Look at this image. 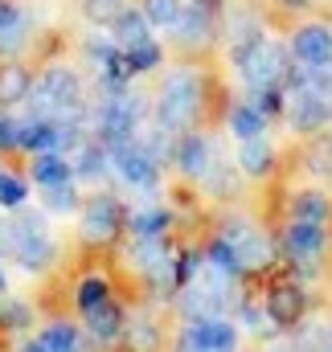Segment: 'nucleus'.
I'll return each mask as SVG.
<instances>
[{
    "instance_id": "0eeeda50",
    "label": "nucleus",
    "mask_w": 332,
    "mask_h": 352,
    "mask_svg": "<svg viewBox=\"0 0 332 352\" xmlns=\"http://www.w3.org/2000/svg\"><path fill=\"white\" fill-rule=\"evenodd\" d=\"M218 238L230 246V254L238 258L242 274H250V270H262V266L275 258L271 238H267L254 221H247V217H230V221L222 226V234H218Z\"/></svg>"
},
{
    "instance_id": "1a4fd4ad",
    "label": "nucleus",
    "mask_w": 332,
    "mask_h": 352,
    "mask_svg": "<svg viewBox=\"0 0 332 352\" xmlns=\"http://www.w3.org/2000/svg\"><path fill=\"white\" fill-rule=\"evenodd\" d=\"M123 226H127V213H123L119 197H111V192H94V197H86L83 209H79V230H83V238L90 242V246L111 242Z\"/></svg>"
},
{
    "instance_id": "393cba45",
    "label": "nucleus",
    "mask_w": 332,
    "mask_h": 352,
    "mask_svg": "<svg viewBox=\"0 0 332 352\" xmlns=\"http://www.w3.org/2000/svg\"><path fill=\"white\" fill-rule=\"evenodd\" d=\"M123 58H127V70L140 78V74H152V70H160V66H165V45H160V37H148V41L127 45V50H123Z\"/></svg>"
},
{
    "instance_id": "f3484780",
    "label": "nucleus",
    "mask_w": 332,
    "mask_h": 352,
    "mask_svg": "<svg viewBox=\"0 0 332 352\" xmlns=\"http://www.w3.org/2000/svg\"><path fill=\"white\" fill-rule=\"evenodd\" d=\"M29 180L37 188L66 184V180H74V164L66 152H37V156H29Z\"/></svg>"
},
{
    "instance_id": "aec40b11",
    "label": "nucleus",
    "mask_w": 332,
    "mask_h": 352,
    "mask_svg": "<svg viewBox=\"0 0 332 352\" xmlns=\"http://www.w3.org/2000/svg\"><path fill=\"white\" fill-rule=\"evenodd\" d=\"M107 29H111V37H115L123 50H127V45H136V41H148V37H156V29H152V21L144 16V8H140V4L123 8V12H119L111 25H107Z\"/></svg>"
},
{
    "instance_id": "a211bd4d",
    "label": "nucleus",
    "mask_w": 332,
    "mask_h": 352,
    "mask_svg": "<svg viewBox=\"0 0 332 352\" xmlns=\"http://www.w3.org/2000/svg\"><path fill=\"white\" fill-rule=\"evenodd\" d=\"M238 173L242 176H267L275 168V144L267 135H254V140H238V156H234Z\"/></svg>"
},
{
    "instance_id": "5701e85b",
    "label": "nucleus",
    "mask_w": 332,
    "mask_h": 352,
    "mask_svg": "<svg viewBox=\"0 0 332 352\" xmlns=\"http://www.w3.org/2000/svg\"><path fill=\"white\" fill-rule=\"evenodd\" d=\"M332 217V201L320 188H300L291 197V221H316V226H329Z\"/></svg>"
},
{
    "instance_id": "20e7f679",
    "label": "nucleus",
    "mask_w": 332,
    "mask_h": 352,
    "mask_svg": "<svg viewBox=\"0 0 332 352\" xmlns=\"http://www.w3.org/2000/svg\"><path fill=\"white\" fill-rule=\"evenodd\" d=\"M234 66V74H238V82L247 94L262 87H275V82H283V74H287V66H291V54H287V41H279V37H262V41H254L247 54L238 58V62H230Z\"/></svg>"
},
{
    "instance_id": "f03ea898",
    "label": "nucleus",
    "mask_w": 332,
    "mask_h": 352,
    "mask_svg": "<svg viewBox=\"0 0 332 352\" xmlns=\"http://www.w3.org/2000/svg\"><path fill=\"white\" fill-rule=\"evenodd\" d=\"M201 111H205V74L185 62V66H172L165 74V82L152 98V119L148 123H156L168 135H180V131L197 127Z\"/></svg>"
},
{
    "instance_id": "b1692460",
    "label": "nucleus",
    "mask_w": 332,
    "mask_h": 352,
    "mask_svg": "<svg viewBox=\"0 0 332 352\" xmlns=\"http://www.w3.org/2000/svg\"><path fill=\"white\" fill-rule=\"evenodd\" d=\"M41 192V209L50 217H70L83 209V197H79V180H66V184H50V188H37Z\"/></svg>"
},
{
    "instance_id": "ddd939ff",
    "label": "nucleus",
    "mask_w": 332,
    "mask_h": 352,
    "mask_svg": "<svg viewBox=\"0 0 332 352\" xmlns=\"http://www.w3.org/2000/svg\"><path fill=\"white\" fill-rule=\"evenodd\" d=\"M180 344L185 352H238V328L222 316H197L189 320Z\"/></svg>"
},
{
    "instance_id": "c85d7f7f",
    "label": "nucleus",
    "mask_w": 332,
    "mask_h": 352,
    "mask_svg": "<svg viewBox=\"0 0 332 352\" xmlns=\"http://www.w3.org/2000/svg\"><path fill=\"white\" fill-rule=\"evenodd\" d=\"M25 107H0V152H21Z\"/></svg>"
},
{
    "instance_id": "c756f323",
    "label": "nucleus",
    "mask_w": 332,
    "mask_h": 352,
    "mask_svg": "<svg viewBox=\"0 0 332 352\" xmlns=\"http://www.w3.org/2000/svg\"><path fill=\"white\" fill-rule=\"evenodd\" d=\"M29 184L33 180H25V176L17 173H0V209H8V213H17V209H25V201H29Z\"/></svg>"
},
{
    "instance_id": "7ed1b4c3",
    "label": "nucleus",
    "mask_w": 332,
    "mask_h": 352,
    "mask_svg": "<svg viewBox=\"0 0 332 352\" xmlns=\"http://www.w3.org/2000/svg\"><path fill=\"white\" fill-rule=\"evenodd\" d=\"M152 119V102L140 87H127L119 94H90V135L107 148L136 140Z\"/></svg>"
},
{
    "instance_id": "f704fd0d",
    "label": "nucleus",
    "mask_w": 332,
    "mask_h": 352,
    "mask_svg": "<svg viewBox=\"0 0 332 352\" xmlns=\"http://www.w3.org/2000/svg\"><path fill=\"white\" fill-rule=\"evenodd\" d=\"M287 12H304V8H312V0H279Z\"/></svg>"
},
{
    "instance_id": "6ab92c4d",
    "label": "nucleus",
    "mask_w": 332,
    "mask_h": 352,
    "mask_svg": "<svg viewBox=\"0 0 332 352\" xmlns=\"http://www.w3.org/2000/svg\"><path fill=\"white\" fill-rule=\"evenodd\" d=\"M29 87H33V70L21 58L0 62V107H25Z\"/></svg>"
},
{
    "instance_id": "9b49d317",
    "label": "nucleus",
    "mask_w": 332,
    "mask_h": 352,
    "mask_svg": "<svg viewBox=\"0 0 332 352\" xmlns=\"http://www.w3.org/2000/svg\"><path fill=\"white\" fill-rule=\"evenodd\" d=\"M218 160H222V156H218L214 140H209L205 131H197V127H193V131H180V135L172 140V156H168V164H172L180 176H189V180H201Z\"/></svg>"
},
{
    "instance_id": "39448f33",
    "label": "nucleus",
    "mask_w": 332,
    "mask_h": 352,
    "mask_svg": "<svg viewBox=\"0 0 332 352\" xmlns=\"http://www.w3.org/2000/svg\"><path fill=\"white\" fill-rule=\"evenodd\" d=\"M165 164L168 160L148 148L144 135H136V140L111 148V173L119 176L127 188H136V192H156V188H160V173H165Z\"/></svg>"
},
{
    "instance_id": "a878e982",
    "label": "nucleus",
    "mask_w": 332,
    "mask_h": 352,
    "mask_svg": "<svg viewBox=\"0 0 332 352\" xmlns=\"http://www.w3.org/2000/svg\"><path fill=\"white\" fill-rule=\"evenodd\" d=\"M136 4L144 8V16L152 21L156 33H172L176 21H180V12H185V0H136Z\"/></svg>"
},
{
    "instance_id": "6e6552de",
    "label": "nucleus",
    "mask_w": 332,
    "mask_h": 352,
    "mask_svg": "<svg viewBox=\"0 0 332 352\" xmlns=\"http://www.w3.org/2000/svg\"><path fill=\"white\" fill-rule=\"evenodd\" d=\"M283 258L295 266L300 274H312L324 250H329V226H316V221H287L283 230Z\"/></svg>"
},
{
    "instance_id": "7c9ffc66",
    "label": "nucleus",
    "mask_w": 332,
    "mask_h": 352,
    "mask_svg": "<svg viewBox=\"0 0 332 352\" xmlns=\"http://www.w3.org/2000/svg\"><path fill=\"white\" fill-rule=\"evenodd\" d=\"M74 299H79V311H90V307H98V303H107V299H111V287H107V278L90 274V278H83V283H79Z\"/></svg>"
},
{
    "instance_id": "2f4dec72",
    "label": "nucleus",
    "mask_w": 332,
    "mask_h": 352,
    "mask_svg": "<svg viewBox=\"0 0 332 352\" xmlns=\"http://www.w3.org/2000/svg\"><path fill=\"white\" fill-rule=\"evenodd\" d=\"M127 344L136 352H156L160 349V332H156V324L152 320H136L132 328H127Z\"/></svg>"
},
{
    "instance_id": "bb28decb",
    "label": "nucleus",
    "mask_w": 332,
    "mask_h": 352,
    "mask_svg": "<svg viewBox=\"0 0 332 352\" xmlns=\"http://www.w3.org/2000/svg\"><path fill=\"white\" fill-rule=\"evenodd\" d=\"M37 340L45 344V352H83V332L74 324H50L37 332Z\"/></svg>"
},
{
    "instance_id": "dca6fc26",
    "label": "nucleus",
    "mask_w": 332,
    "mask_h": 352,
    "mask_svg": "<svg viewBox=\"0 0 332 352\" xmlns=\"http://www.w3.org/2000/svg\"><path fill=\"white\" fill-rule=\"evenodd\" d=\"M304 307H308V299H304V291H300L295 283H279V287L271 291V299H267V316L275 320V328H291V324H300Z\"/></svg>"
},
{
    "instance_id": "f257e3e1",
    "label": "nucleus",
    "mask_w": 332,
    "mask_h": 352,
    "mask_svg": "<svg viewBox=\"0 0 332 352\" xmlns=\"http://www.w3.org/2000/svg\"><path fill=\"white\" fill-rule=\"evenodd\" d=\"M25 111L58 119L66 131H90V87H86L83 70L70 62H50V66L33 70Z\"/></svg>"
},
{
    "instance_id": "f8f14e48",
    "label": "nucleus",
    "mask_w": 332,
    "mask_h": 352,
    "mask_svg": "<svg viewBox=\"0 0 332 352\" xmlns=\"http://www.w3.org/2000/svg\"><path fill=\"white\" fill-rule=\"evenodd\" d=\"M37 37V16L21 0H0V62L21 58Z\"/></svg>"
},
{
    "instance_id": "72a5a7b5",
    "label": "nucleus",
    "mask_w": 332,
    "mask_h": 352,
    "mask_svg": "<svg viewBox=\"0 0 332 352\" xmlns=\"http://www.w3.org/2000/svg\"><path fill=\"white\" fill-rule=\"evenodd\" d=\"M0 320H4L8 328H29V320H33V316H29V307H25V303H17V299H12V303H4V307H0Z\"/></svg>"
},
{
    "instance_id": "9d476101",
    "label": "nucleus",
    "mask_w": 332,
    "mask_h": 352,
    "mask_svg": "<svg viewBox=\"0 0 332 352\" xmlns=\"http://www.w3.org/2000/svg\"><path fill=\"white\" fill-rule=\"evenodd\" d=\"M287 54H291L295 66L329 70L332 66V25H324V21H304V25L287 37Z\"/></svg>"
},
{
    "instance_id": "4be33fe9",
    "label": "nucleus",
    "mask_w": 332,
    "mask_h": 352,
    "mask_svg": "<svg viewBox=\"0 0 332 352\" xmlns=\"http://www.w3.org/2000/svg\"><path fill=\"white\" fill-rule=\"evenodd\" d=\"M86 316V332L98 340V344H111V340H119L123 336V316H119V307L107 299V303H98V307H90L83 311Z\"/></svg>"
},
{
    "instance_id": "2eb2a0df",
    "label": "nucleus",
    "mask_w": 332,
    "mask_h": 352,
    "mask_svg": "<svg viewBox=\"0 0 332 352\" xmlns=\"http://www.w3.org/2000/svg\"><path fill=\"white\" fill-rule=\"evenodd\" d=\"M267 123H271V115L254 102V98H238L234 107H230V115H226V127H230V135L234 140H254V135H267Z\"/></svg>"
},
{
    "instance_id": "c9c22d12",
    "label": "nucleus",
    "mask_w": 332,
    "mask_h": 352,
    "mask_svg": "<svg viewBox=\"0 0 332 352\" xmlns=\"http://www.w3.org/2000/svg\"><path fill=\"white\" fill-rule=\"evenodd\" d=\"M21 352H45V344L41 340H29V344H21Z\"/></svg>"
},
{
    "instance_id": "412c9836",
    "label": "nucleus",
    "mask_w": 332,
    "mask_h": 352,
    "mask_svg": "<svg viewBox=\"0 0 332 352\" xmlns=\"http://www.w3.org/2000/svg\"><path fill=\"white\" fill-rule=\"evenodd\" d=\"M168 226H172V213L165 205H140L127 213V234L136 238H165Z\"/></svg>"
},
{
    "instance_id": "473e14b6",
    "label": "nucleus",
    "mask_w": 332,
    "mask_h": 352,
    "mask_svg": "<svg viewBox=\"0 0 332 352\" xmlns=\"http://www.w3.org/2000/svg\"><path fill=\"white\" fill-rule=\"evenodd\" d=\"M242 324H247L250 332H258V336L275 332V320L267 316V307H254V303H242Z\"/></svg>"
},
{
    "instance_id": "cd10ccee",
    "label": "nucleus",
    "mask_w": 332,
    "mask_h": 352,
    "mask_svg": "<svg viewBox=\"0 0 332 352\" xmlns=\"http://www.w3.org/2000/svg\"><path fill=\"white\" fill-rule=\"evenodd\" d=\"M83 4V16H86V25L90 29H107L123 8H132L136 0H79Z\"/></svg>"
},
{
    "instance_id": "e433bc0d",
    "label": "nucleus",
    "mask_w": 332,
    "mask_h": 352,
    "mask_svg": "<svg viewBox=\"0 0 332 352\" xmlns=\"http://www.w3.org/2000/svg\"><path fill=\"white\" fill-rule=\"evenodd\" d=\"M8 291V270H4V258H0V295Z\"/></svg>"
},
{
    "instance_id": "423d86ee",
    "label": "nucleus",
    "mask_w": 332,
    "mask_h": 352,
    "mask_svg": "<svg viewBox=\"0 0 332 352\" xmlns=\"http://www.w3.org/2000/svg\"><path fill=\"white\" fill-rule=\"evenodd\" d=\"M222 21H226V8L222 0H185V12L176 21V29L168 33V41L176 50H205L218 33H222Z\"/></svg>"
},
{
    "instance_id": "4468645a",
    "label": "nucleus",
    "mask_w": 332,
    "mask_h": 352,
    "mask_svg": "<svg viewBox=\"0 0 332 352\" xmlns=\"http://www.w3.org/2000/svg\"><path fill=\"white\" fill-rule=\"evenodd\" d=\"M70 164H74V180L79 184H94V180L111 176V148L103 140L86 135V140H79L70 148Z\"/></svg>"
}]
</instances>
